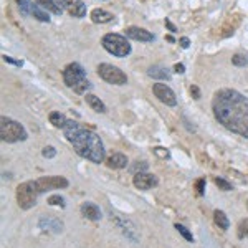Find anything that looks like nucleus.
Instances as JSON below:
<instances>
[{"label":"nucleus","instance_id":"obj_16","mask_svg":"<svg viewBox=\"0 0 248 248\" xmlns=\"http://www.w3.org/2000/svg\"><path fill=\"white\" fill-rule=\"evenodd\" d=\"M37 3L51 12L53 15H62L65 12V5H63V0H37Z\"/></svg>","mask_w":248,"mask_h":248},{"label":"nucleus","instance_id":"obj_6","mask_svg":"<svg viewBox=\"0 0 248 248\" xmlns=\"http://www.w3.org/2000/svg\"><path fill=\"white\" fill-rule=\"evenodd\" d=\"M38 195H40V192L37 189V184H35V181L22 182L17 187V202H18V207H20V209H23V210H30L31 207L37 205Z\"/></svg>","mask_w":248,"mask_h":248},{"label":"nucleus","instance_id":"obj_1","mask_svg":"<svg viewBox=\"0 0 248 248\" xmlns=\"http://www.w3.org/2000/svg\"><path fill=\"white\" fill-rule=\"evenodd\" d=\"M215 119L225 129L248 138V98L237 90L223 88L214 94L212 101Z\"/></svg>","mask_w":248,"mask_h":248},{"label":"nucleus","instance_id":"obj_17","mask_svg":"<svg viewBox=\"0 0 248 248\" xmlns=\"http://www.w3.org/2000/svg\"><path fill=\"white\" fill-rule=\"evenodd\" d=\"M147 75H149L151 78L164 79V81H170V78H172L170 71L167 70L166 66H162V65H153V66H149V70H147Z\"/></svg>","mask_w":248,"mask_h":248},{"label":"nucleus","instance_id":"obj_31","mask_svg":"<svg viewBox=\"0 0 248 248\" xmlns=\"http://www.w3.org/2000/svg\"><path fill=\"white\" fill-rule=\"evenodd\" d=\"M205 177H201L197 182H195V190H197V195L199 197H202L203 194H205Z\"/></svg>","mask_w":248,"mask_h":248},{"label":"nucleus","instance_id":"obj_36","mask_svg":"<svg viewBox=\"0 0 248 248\" xmlns=\"http://www.w3.org/2000/svg\"><path fill=\"white\" fill-rule=\"evenodd\" d=\"M179 45H181L184 50H187V48L190 46V40H189V37H181L179 38Z\"/></svg>","mask_w":248,"mask_h":248},{"label":"nucleus","instance_id":"obj_5","mask_svg":"<svg viewBox=\"0 0 248 248\" xmlns=\"http://www.w3.org/2000/svg\"><path fill=\"white\" fill-rule=\"evenodd\" d=\"M101 45L108 53H111L113 57H118V58L127 57V55L133 51L126 35H119V33H106L105 37L101 38Z\"/></svg>","mask_w":248,"mask_h":248},{"label":"nucleus","instance_id":"obj_39","mask_svg":"<svg viewBox=\"0 0 248 248\" xmlns=\"http://www.w3.org/2000/svg\"><path fill=\"white\" fill-rule=\"evenodd\" d=\"M166 40H167V42H174V37H170V35H167Z\"/></svg>","mask_w":248,"mask_h":248},{"label":"nucleus","instance_id":"obj_32","mask_svg":"<svg viewBox=\"0 0 248 248\" xmlns=\"http://www.w3.org/2000/svg\"><path fill=\"white\" fill-rule=\"evenodd\" d=\"M42 155H43V157H46V159H53L55 155H57V149H55L53 146H46V147H43Z\"/></svg>","mask_w":248,"mask_h":248},{"label":"nucleus","instance_id":"obj_13","mask_svg":"<svg viewBox=\"0 0 248 248\" xmlns=\"http://www.w3.org/2000/svg\"><path fill=\"white\" fill-rule=\"evenodd\" d=\"M38 227L43 232H51V233H60V232H63V229H65V225H63L62 220L51 217V215H46V217L40 218Z\"/></svg>","mask_w":248,"mask_h":248},{"label":"nucleus","instance_id":"obj_9","mask_svg":"<svg viewBox=\"0 0 248 248\" xmlns=\"http://www.w3.org/2000/svg\"><path fill=\"white\" fill-rule=\"evenodd\" d=\"M37 184V189L40 192V195L45 194L46 190H58V189H66L70 186L66 177L62 175H45V177H40L35 181Z\"/></svg>","mask_w":248,"mask_h":248},{"label":"nucleus","instance_id":"obj_29","mask_svg":"<svg viewBox=\"0 0 248 248\" xmlns=\"http://www.w3.org/2000/svg\"><path fill=\"white\" fill-rule=\"evenodd\" d=\"M46 202L50 203V205H60V207H62V209H65V207H66L65 197H63V195H60V194H53V195H50Z\"/></svg>","mask_w":248,"mask_h":248},{"label":"nucleus","instance_id":"obj_35","mask_svg":"<svg viewBox=\"0 0 248 248\" xmlns=\"http://www.w3.org/2000/svg\"><path fill=\"white\" fill-rule=\"evenodd\" d=\"M190 94H192V98L194 99H201V90H199V86L197 85H192L190 86Z\"/></svg>","mask_w":248,"mask_h":248},{"label":"nucleus","instance_id":"obj_7","mask_svg":"<svg viewBox=\"0 0 248 248\" xmlns=\"http://www.w3.org/2000/svg\"><path fill=\"white\" fill-rule=\"evenodd\" d=\"M98 77L105 79L106 83H109V85H116V86H124L127 83L126 73H124L121 68L109 65V63H99Z\"/></svg>","mask_w":248,"mask_h":248},{"label":"nucleus","instance_id":"obj_25","mask_svg":"<svg viewBox=\"0 0 248 248\" xmlns=\"http://www.w3.org/2000/svg\"><path fill=\"white\" fill-rule=\"evenodd\" d=\"M232 63L238 68L248 66V55L247 53H235L233 57H232Z\"/></svg>","mask_w":248,"mask_h":248},{"label":"nucleus","instance_id":"obj_2","mask_svg":"<svg viewBox=\"0 0 248 248\" xmlns=\"http://www.w3.org/2000/svg\"><path fill=\"white\" fill-rule=\"evenodd\" d=\"M63 134L79 157L91 161L93 164H101L106 159L105 144H103L101 138L78 121L70 119L66 126L63 127Z\"/></svg>","mask_w":248,"mask_h":248},{"label":"nucleus","instance_id":"obj_26","mask_svg":"<svg viewBox=\"0 0 248 248\" xmlns=\"http://www.w3.org/2000/svg\"><path fill=\"white\" fill-rule=\"evenodd\" d=\"M237 235H238L240 240L248 238V218H243V220H240V222H238Z\"/></svg>","mask_w":248,"mask_h":248},{"label":"nucleus","instance_id":"obj_19","mask_svg":"<svg viewBox=\"0 0 248 248\" xmlns=\"http://www.w3.org/2000/svg\"><path fill=\"white\" fill-rule=\"evenodd\" d=\"M91 22L93 23H99V25H103V23H109L114 20V15L109 14V12H106L105 9H94L91 12Z\"/></svg>","mask_w":248,"mask_h":248},{"label":"nucleus","instance_id":"obj_3","mask_svg":"<svg viewBox=\"0 0 248 248\" xmlns=\"http://www.w3.org/2000/svg\"><path fill=\"white\" fill-rule=\"evenodd\" d=\"M63 81L70 90H73L78 94H88V91L93 88V85L86 79L85 68L77 62L66 65V68L63 70Z\"/></svg>","mask_w":248,"mask_h":248},{"label":"nucleus","instance_id":"obj_4","mask_svg":"<svg viewBox=\"0 0 248 248\" xmlns=\"http://www.w3.org/2000/svg\"><path fill=\"white\" fill-rule=\"evenodd\" d=\"M0 138H2L3 142H23L29 139V133L23 127L22 123L15 121L12 118H7V116H2L0 118Z\"/></svg>","mask_w":248,"mask_h":248},{"label":"nucleus","instance_id":"obj_40","mask_svg":"<svg viewBox=\"0 0 248 248\" xmlns=\"http://www.w3.org/2000/svg\"><path fill=\"white\" fill-rule=\"evenodd\" d=\"M247 207H248V202H247Z\"/></svg>","mask_w":248,"mask_h":248},{"label":"nucleus","instance_id":"obj_28","mask_svg":"<svg viewBox=\"0 0 248 248\" xmlns=\"http://www.w3.org/2000/svg\"><path fill=\"white\" fill-rule=\"evenodd\" d=\"M147 167H149V164H147L146 161H136L133 166L129 167L131 174H139V172H147Z\"/></svg>","mask_w":248,"mask_h":248},{"label":"nucleus","instance_id":"obj_14","mask_svg":"<svg viewBox=\"0 0 248 248\" xmlns=\"http://www.w3.org/2000/svg\"><path fill=\"white\" fill-rule=\"evenodd\" d=\"M63 5H65V10L71 17L75 18L86 17V5L83 0H63Z\"/></svg>","mask_w":248,"mask_h":248},{"label":"nucleus","instance_id":"obj_37","mask_svg":"<svg viewBox=\"0 0 248 248\" xmlns=\"http://www.w3.org/2000/svg\"><path fill=\"white\" fill-rule=\"evenodd\" d=\"M164 23H166L167 30H169V31H172V33H175V31H177V27H175L174 23L170 22V18H166V20H164Z\"/></svg>","mask_w":248,"mask_h":248},{"label":"nucleus","instance_id":"obj_11","mask_svg":"<svg viewBox=\"0 0 248 248\" xmlns=\"http://www.w3.org/2000/svg\"><path fill=\"white\" fill-rule=\"evenodd\" d=\"M157 184L159 179L154 174H149V172H139V174H134L133 177V186L139 190H149Z\"/></svg>","mask_w":248,"mask_h":248},{"label":"nucleus","instance_id":"obj_38","mask_svg":"<svg viewBox=\"0 0 248 248\" xmlns=\"http://www.w3.org/2000/svg\"><path fill=\"white\" fill-rule=\"evenodd\" d=\"M174 71H175V73H179V75H182V73H186V66H184L182 63H177V65L174 66Z\"/></svg>","mask_w":248,"mask_h":248},{"label":"nucleus","instance_id":"obj_23","mask_svg":"<svg viewBox=\"0 0 248 248\" xmlns=\"http://www.w3.org/2000/svg\"><path fill=\"white\" fill-rule=\"evenodd\" d=\"M214 222L218 229L222 230H229L230 229V220L227 217V214L223 210H215L214 212Z\"/></svg>","mask_w":248,"mask_h":248},{"label":"nucleus","instance_id":"obj_8","mask_svg":"<svg viewBox=\"0 0 248 248\" xmlns=\"http://www.w3.org/2000/svg\"><path fill=\"white\" fill-rule=\"evenodd\" d=\"M109 215H111V220L114 222V225L121 230V233L124 235V237H126L127 240H131L133 243L139 242V232L129 218L123 217V215L116 214V212H109Z\"/></svg>","mask_w":248,"mask_h":248},{"label":"nucleus","instance_id":"obj_34","mask_svg":"<svg viewBox=\"0 0 248 248\" xmlns=\"http://www.w3.org/2000/svg\"><path fill=\"white\" fill-rule=\"evenodd\" d=\"M3 62L5 63H10V65H15V66H22L23 65V62H20V60H14L12 57H7V55H3Z\"/></svg>","mask_w":248,"mask_h":248},{"label":"nucleus","instance_id":"obj_22","mask_svg":"<svg viewBox=\"0 0 248 248\" xmlns=\"http://www.w3.org/2000/svg\"><path fill=\"white\" fill-rule=\"evenodd\" d=\"M31 15H33V18H37L38 22H43V23H50V14H48L46 9H43L40 3H33L31 5Z\"/></svg>","mask_w":248,"mask_h":248},{"label":"nucleus","instance_id":"obj_30","mask_svg":"<svg viewBox=\"0 0 248 248\" xmlns=\"http://www.w3.org/2000/svg\"><path fill=\"white\" fill-rule=\"evenodd\" d=\"M214 182H215V186L218 187L220 190H223V192H230V190H233V186L229 182V181H225L223 177H215L214 179Z\"/></svg>","mask_w":248,"mask_h":248},{"label":"nucleus","instance_id":"obj_21","mask_svg":"<svg viewBox=\"0 0 248 248\" xmlns=\"http://www.w3.org/2000/svg\"><path fill=\"white\" fill-rule=\"evenodd\" d=\"M48 121H50V124L53 127L63 129V127L66 126V123L70 121V119H68L63 113H60V111H53V113H50V116H48Z\"/></svg>","mask_w":248,"mask_h":248},{"label":"nucleus","instance_id":"obj_24","mask_svg":"<svg viewBox=\"0 0 248 248\" xmlns=\"http://www.w3.org/2000/svg\"><path fill=\"white\" fill-rule=\"evenodd\" d=\"M18 3V10L20 14L23 15V17H29V15H31V0H17Z\"/></svg>","mask_w":248,"mask_h":248},{"label":"nucleus","instance_id":"obj_27","mask_svg":"<svg viewBox=\"0 0 248 248\" xmlns=\"http://www.w3.org/2000/svg\"><path fill=\"white\" fill-rule=\"evenodd\" d=\"M174 229L177 230L179 233H181L182 237L187 240V242H194V235H192V232H190L189 229H187V227H184L182 223H175Z\"/></svg>","mask_w":248,"mask_h":248},{"label":"nucleus","instance_id":"obj_18","mask_svg":"<svg viewBox=\"0 0 248 248\" xmlns=\"http://www.w3.org/2000/svg\"><path fill=\"white\" fill-rule=\"evenodd\" d=\"M106 166L109 169H124L127 166V157L123 153H114L106 159Z\"/></svg>","mask_w":248,"mask_h":248},{"label":"nucleus","instance_id":"obj_33","mask_svg":"<svg viewBox=\"0 0 248 248\" xmlns=\"http://www.w3.org/2000/svg\"><path fill=\"white\" fill-rule=\"evenodd\" d=\"M154 154H155V155H159L161 159H169V157H170L169 151L164 149V147H155V149H154Z\"/></svg>","mask_w":248,"mask_h":248},{"label":"nucleus","instance_id":"obj_12","mask_svg":"<svg viewBox=\"0 0 248 248\" xmlns=\"http://www.w3.org/2000/svg\"><path fill=\"white\" fill-rule=\"evenodd\" d=\"M124 35L131 40L144 42V43H149V42H154L155 40L154 33H151V31L146 29H141V27H127V29L124 30Z\"/></svg>","mask_w":248,"mask_h":248},{"label":"nucleus","instance_id":"obj_10","mask_svg":"<svg viewBox=\"0 0 248 248\" xmlns=\"http://www.w3.org/2000/svg\"><path fill=\"white\" fill-rule=\"evenodd\" d=\"M153 93L155 98L161 103H164L166 106H170V108L177 106V96H175L170 86L164 85V83H155V85H153Z\"/></svg>","mask_w":248,"mask_h":248},{"label":"nucleus","instance_id":"obj_20","mask_svg":"<svg viewBox=\"0 0 248 248\" xmlns=\"http://www.w3.org/2000/svg\"><path fill=\"white\" fill-rule=\"evenodd\" d=\"M85 101L88 103V106L91 108L93 111H96V113H101V114H105L106 111H108V108L105 103L101 101V99L98 98V96H94V94H85Z\"/></svg>","mask_w":248,"mask_h":248},{"label":"nucleus","instance_id":"obj_15","mask_svg":"<svg viewBox=\"0 0 248 248\" xmlns=\"http://www.w3.org/2000/svg\"><path fill=\"white\" fill-rule=\"evenodd\" d=\"M81 214H83V217H86L88 220H91V222H98V220L101 218V210H99V207L93 202L81 203Z\"/></svg>","mask_w":248,"mask_h":248}]
</instances>
